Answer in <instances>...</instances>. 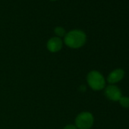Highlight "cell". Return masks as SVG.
<instances>
[{"label":"cell","instance_id":"7a4b0ae2","mask_svg":"<svg viewBox=\"0 0 129 129\" xmlns=\"http://www.w3.org/2000/svg\"><path fill=\"white\" fill-rule=\"evenodd\" d=\"M87 82L93 90H101L106 86V80L103 75L98 71H91L87 74Z\"/></svg>","mask_w":129,"mask_h":129},{"label":"cell","instance_id":"6da1fadb","mask_svg":"<svg viewBox=\"0 0 129 129\" xmlns=\"http://www.w3.org/2000/svg\"><path fill=\"white\" fill-rule=\"evenodd\" d=\"M87 40L85 33L80 30H73L69 31L64 37V43L72 49H79L82 47Z\"/></svg>","mask_w":129,"mask_h":129},{"label":"cell","instance_id":"8992f818","mask_svg":"<svg viewBox=\"0 0 129 129\" xmlns=\"http://www.w3.org/2000/svg\"><path fill=\"white\" fill-rule=\"evenodd\" d=\"M124 77V72L121 69H117L111 72L107 78V81L109 84H115L121 81Z\"/></svg>","mask_w":129,"mask_h":129},{"label":"cell","instance_id":"277c9868","mask_svg":"<svg viewBox=\"0 0 129 129\" xmlns=\"http://www.w3.org/2000/svg\"><path fill=\"white\" fill-rule=\"evenodd\" d=\"M104 94L106 97L112 101H118L121 97V90L115 85H109L106 87Z\"/></svg>","mask_w":129,"mask_h":129},{"label":"cell","instance_id":"30bf717a","mask_svg":"<svg viewBox=\"0 0 129 129\" xmlns=\"http://www.w3.org/2000/svg\"><path fill=\"white\" fill-rule=\"evenodd\" d=\"M51 1H56V0H51Z\"/></svg>","mask_w":129,"mask_h":129},{"label":"cell","instance_id":"5b68a950","mask_svg":"<svg viewBox=\"0 0 129 129\" xmlns=\"http://www.w3.org/2000/svg\"><path fill=\"white\" fill-rule=\"evenodd\" d=\"M62 46H63V42L61 39L58 37H54L50 38L46 43L47 49L52 53L60 51L62 48Z\"/></svg>","mask_w":129,"mask_h":129},{"label":"cell","instance_id":"3957f363","mask_svg":"<svg viewBox=\"0 0 129 129\" xmlns=\"http://www.w3.org/2000/svg\"><path fill=\"white\" fill-rule=\"evenodd\" d=\"M94 118L89 112H82L75 118V126L78 129H90L93 124Z\"/></svg>","mask_w":129,"mask_h":129},{"label":"cell","instance_id":"ba28073f","mask_svg":"<svg viewBox=\"0 0 129 129\" xmlns=\"http://www.w3.org/2000/svg\"><path fill=\"white\" fill-rule=\"evenodd\" d=\"M120 105L124 108H129V97L128 96H121L118 100Z\"/></svg>","mask_w":129,"mask_h":129},{"label":"cell","instance_id":"52a82bcc","mask_svg":"<svg viewBox=\"0 0 129 129\" xmlns=\"http://www.w3.org/2000/svg\"><path fill=\"white\" fill-rule=\"evenodd\" d=\"M55 34L58 36V37H64L66 34V31L64 30V28H63L62 27H56L54 30Z\"/></svg>","mask_w":129,"mask_h":129},{"label":"cell","instance_id":"9c48e42d","mask_svg":"<svg viewBox=\"0 0 129 129\" xmlns=\"http://www.w3.org/2000/svg\"><path fill=\"white\" fill-rule=\"evenodd\" d=\"M63 129H78V128H77V127H76L75 124H67V125L64 126V127H63Z\"/></svg>","mask_w":129,"mask_h":129}]
</instances>
